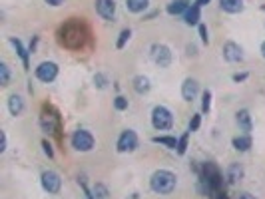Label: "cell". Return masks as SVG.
<instances>
[{"label":"cell","mask_w":265,"mask_h":199,"mask_svg":"<svg viewBox=\"0 0 265 199\" xmlns=\"http://www.w3.org/2000/svg\"><path fill=\"white\" fill-rule=\"evenodd\" d=\"M152 124L156 130H170L174 126V116L168 108L164 106H156L152 112Z\"/></svg>","instance_id":"3957f363"},{"label":"cell","mask_w":265,"mask_h":199,"mask_svg":"<svg viewBox=\"0 0 265 199\" xmlns=\"http://www.w3.org/2000/svg\"><path fill=\"white\" fill-rule=\"evenodd\" d=\"M96 10L104 20H112L116 14V2L114 0H96Z\"/></svg>","instance_id":"9c48e42d"},{"label":"cell","mask_w":265,"mask_h":199,"mask_svg":"<svg viewBox=\"0 0 265 199\" xmlns=\"http://www.w3.org/2000/svg\"><path fill=\"white\" fill-rule=\"evenodd\" d=\"M44 2H48L50 6H60V4L64 2V0H44Z\"/></svg>","instance_id":"e575fe53"},{"label":"cell","mask_w":265,"mask_h":199,"mask_svg":"<svg viewBox=\"0 0 265 199\" xmlns=\"http://www.w3.org/2000/svg\"><path fill=\"white\" fill-rule=\"evenodd\" d=\"M188 137H190V133H184V135L180 137V141H178V153H180V155H184L186 149H188Z\"/></svg>","instance_id":"484cf974"},{"label":"cell","mask_w":265,"mask_h":199,"mask_svg":"<svg viewBox=\"0 0 265 199\" xmlns=\"http://www.w3.org/2000/svg\"><path fill=\"white\" fill-rule=\"evenodd\" d=\"M245 78H247V74H235L233 76V82H243Z\"/></svg>","instance_id":"d590c367"},{"label":"cell","mask_w":265,"mask_h":199,"mask_svg":"<svg viewBox=\"0 0 265 199\" xmlns=\"http://www.w3.org/2000/svg\"><path fill=\"white\" fill-rule=\"evenodd\" d=\"M40 126L44 132L48 133H54L56 128H58V116H50V114H42L40 116Z\"/></svg>","instance_id":"4fadbf2b"},{"label":"cell","mask_w":265,"mask_h":199,"mask_svg":"<svg viewBox=\"0 0 265 199\" xmlns=\"http://www.w3.org/2000/svg\"><path fill=\"white\" fill-rule=\"evenodd\" d=\"M130 36H132V32H130V30H122V32H120V38H118L116 48H118V50H122V48L126 46V42L130 40Z\"/></svg>","instance_id":"d4e9b609"},{"label":"cell","mask_w":265,"mask_h":199,"mask_svg":"<svg viewBox=\"0 0 265 199\" xmlns=\"http://www.w3.org/2000/svg\"><path fill=\"white\" fill-rule=\"evenodd\" d=\"M209 2H211V0H198L196 4H198V6H205V4H209Z\"/></svg>","instance_id":"74e56055"},{"label":"cell","mask_w":265,"mask_h":199,"mask_svg":"<svg viewBox=\"0 0 265 199\" xmlns=\"http://www.w3.org/2000/svg\"><path fill=\"white\" fill-rule=\"evenodd\" d=\"M94 193H96L98 199H108V189H106L102 183H96V185H94Z\"/></svg>","instance_id":"4316f807"},{"label":"cell","mask_w":265,"mask_h":199,"mask_svg":"<svg viewBox=\"0 0 265 199\" xmlns=\"http://www.w3.org/2000/svg\"><path fill=\"white\" fill-rule=\"evenodd\" d=\"M223 58H225L227 62H241V60H243V50H241V46L235 44V42H227V44L223 46Z\"/></svg>","instance_id":"30bf717a"},{"label":"cell","mask_w":265,"mask_h":199,"mask_svg":"<svg viewBox=\"0 0 265 199\" xmlns=\"http://www.w3.org/2000/svg\"><path fill=\"white\" fill-rule=\"evenodd\" d=\"M0 84L2 86L10 84V68L6 64H0Z\"/></svg>","instance_id":"cb8c5ba5"},{"label":"cell","mask_w":265,"mask_h":199,"mask_svg":"<svg viewBox=\"0 0 265 199\" xmlns=\"http://www.w3.org/2000/svg\"><path fill=\"white\" fill-rule=\"evenodd\" d=\"M0 151H6V133L0 132Z\"/></svg>","instance_id":"d6a6232c"},{"label":"cell","mask_w":265,"mask_h":199,"mask_svg":"<svg viewBox=\"0 0 265 199\" xmlns=\"http://www.w3.org/2000/svg\"><path fill=\"white\" fill-rule=\"evenodd\" d=\"M42 147H44V153H46L48 157H54V151H52V145H50V143H48L46 139L42 141Z\"/></svg>","instance_id":"1f68e13d"},{"label":"cell","mask_w":265,"mask_h":199,"mask_svg":"<svg viewBox=\"0 0 265 199\" xmlns=\"http://www.w3.org/2000/svg\"><path fill=\"white\" fill-rule=\"evenodd\" d=\"M261 54H263V58H265V42L261 44Z\"/></svg>","instance_id":"f35d334b"},{"label":"cell","mask_w":265,"mask_h":199,"mask_svg":"<svg viewBox=\"0 0 265 199\" xmlns=\"http://www.w3.org/2000/svg\"><path fill=\"white\" fill-rule=\"evenodd\" d=\"M152 141H154V143H162V145H166V147H170V149H178V141H180V139L170 137V135H158V137H152Z\"/></svg>","instance_id":"7402d4cb"},{"label":"cell","mask_w":265,"mask_h":199,"mask_svg":"<svg viewBox=\"0 0 265 199\" xmlns=\"http://www.w3.org/2000/svg\"><path fill=\"white\" fill-rule=\"evenodd\" d=\"M152 58H154V62H156L160 68H168V66L172 64V52H170V48L164 46V44L152 46Z\"/></svg>","instance_id":"8992f818"},{"label":"cell","mask_w":265,"mask_h":199,"mask_svg":"<svg viewBox=\"0 0 265 199\" xmlns=\"http://www.w3.org/2000/svg\"><path fill=\"white\" fill-rule=\"evenodd\" d=\"M225 177H227L229 183H237V181L243 177V167H241L239 163H231V165L227 167V171H225Z\"/></svg>","instance_id":"2e32d148"},{"label":"cell","mask_w":265,"mask_h":199,"mask_svg":"<svg viewBox=\"0 0 265 199\" xmlns=\"http://www.w3.org/2000/svg\"><path fill=\"white\" fill-rule=\"evenodd\" d=\"M136 147H138V135H136V132L134 130H126L120 135V139H118V151L126 153V151H134Z\"/></svg>","instance_id":"5b68a950"},{"label":"cell","mask_w":265,"mask_h":199,"mask_svg":"<svg viewBox=\"0 0 265 199\" xmlns=\"http://www.w3.org/2000/svg\"><path fill=\"white\" fill-rule=\"evenodd\" d=\"M72 147L78 151H90L94 147V135L86 130H78L72 135Z\"/></svg>","instance_id":"277c9868"},{"label":"cell","mask_w":265,"mask_h":199,"mask_svg":"<svg viewBox=\"0 0 265 199\" xmlns=\"http://www.w3.org/2000/svg\"><path fill=\"white\" fill-rule=\"evenodd\" d=\"M114 106H116V110H120V112H122V110H126V108H128V100H126L124 96H118V98L114 100Z\"/></svg>","instance_id":"f546056e"},{"label":"cell","mask_w":265,"mask_h":199,"mask_svg":"<svg viewBox=\"0 0 265 199\" xmlns=\"http://www.w3.org/2000/svg\"><path fill=\"white\" fill-rule=\"evenodd\" d=\"M237 124L243 132H251V116L247 110H239L237 112Z\"/></svg>","instance_id":"d6986e66"},{"label":"cell","mask_w":265,"mask_h":199,"mask_svg":"<svg viewBox=\"0 0 265 199\" xmlns=\"http://www.w3.org/2000/svg\"><path fill=\"white\" fill-rule=\"evenodd\" d=\"M8 110H10L12 116H20V114L24 112V100H22L20 96L12 94V96L8 98Z\"/></svg>","instance_id":"5bb4252c"},{"label":"cell","mask_w":265,"mask_h":199,"mask_svg":"<svg viewBox=\"0 0 265 199\" xmlns=\"http://www.w3.org/2000/svg\"><path fill=\"white\" fill-rule=\"evenodd\" d=\"M198 92H199V84H198L194 78H188V80L182 84V96H184V100H186V102L196 100Z\"/></svg>","instance_id":"8fae6325"},{"label":"cell","mask_w":265,"mask_h":199,"mask_svg":"<svg viewBox=\"0 0 265 199\" xmlns=\"http://www.w3.org/2000/svg\"><path fill=\"white\" fill-rule=\"evenodd\" d=\"M10 44L16 48V52H18V56L22 58V64H24V68H28V52L24 50V46H22V42L20 40H16V38H10Z\"/></svg>","instance_id":"603a6c76"},{"label":"cell","mask_w":265,"mask_h":199,"mask_svg":"<svg viewBox=\"0 0 265 199\" xmlns=\"http://www.w3.org/2000/svg\"><path fill=\"white\" fill-rule=\"evenodd\" d=\"M186 24L188 26H196L198 22H199V6L198 4H192L188 10H186Z\"/></svg>","instance_id":"e0dca14e"},{"label":"cell","mask_w":265,"mask_h":199,"mask_svg":"<svg viewBox=\"0 0 265 199\" xmlns=\"http://www.w3.org/2000/svg\"><path fill=\"white\" fill-rule=\"evenodd\" d=\"M150 4V0H126V6L130 12H144Z\"/></svg>","instance_id":"ac0fdd59"},{"label":"cell","mask_w":265,"mask_h":199,"mask_svg":"<svg viewBox=\"0 0 265 199\" xmlns=\"http://www.w3.org/2000/svg\"><path fill=\"white\" fill-rule=\"evenodd\" d=\"M56 76H58V66H56L54 62H42V64L36 68V78H38L40 82L50 84V82L56 80Z\"/></svg>","instance_id":"52a82bcc"},{"label":"cell","mask_w":265,"mask_h":199,"mask_svg":"<svg viewBox=\"0 0 265 199\" xmlns=\"http://www.w3.org/2000/svg\"><path fill=\"white\" fill-rule=\"evenodd\" d=\"M134 90L138 94H148L150 92V80L146 76H136L134 78Z\"/></svg>","instance_id":"ffe728a7"},{"label":"cell","mask_w":265,"mask_h":199,"mask_svg":"<svg viewBox=\"0 0 265 199\" xmlns=\"http://www.w3.org/2000/svg\"><path fill=\"white\" fill-rule=\"evenodd\" d=\"M94 82H98V88H104V86H106V80H104L102 74H98V76L94 78Z\"/></svg>","instance_id":"836d02e7"},{"label":"cell","mask_w":265,"mask_h":199,"mask_svg":"<svg viewBox=\"0 0 265 199\" xmlns=\"http://www.w3.org/2000/svg\"><path fill=\"white\" fill-rule=\"evenodd\" d=\"M201 177L207 181V185H209V189H211L213 193L221 191L223 177H221V173H219V169H217V165H215V163L207 161V163L203 165V175H201Z\"/></svg>","instance_id":"7a4b0ae2"},{"label":"cell","mask_w":265,"mask_h":199,"mask_svg":"<svg viewBox=\"0 0 265 199\" xmlns=\"http://www.w3.org/2000/svg\"><path fill=\"white\" fill-rule=\"evenodd\" d=\"M219 4L229 14H237L243 10V0H219Z\"/></svg>","instance_id":"9a60e30c"},{"label":"cell","mask_w":265,"mask_h":199,"mask_svg":"<svg viewBox=\"0 0 265 199\" xmlns=\"http://www.w3.org/2000/svg\"><path fill=\"white\" fill-rule=\"evenodd\" d=\"M233 147L237 151H247L251 147V137L249 135H237V137H233Z\"/></svg>","instance_id":"44dd1931"},{"label":"cell","mask_w":265,"mask_h":199,"mask_svg":"<svg viewBox=\"0 0 265 199\" xmlns=\"http://www.w3.org/2000/svg\"><path fill=\"white\" fill-rule=\"evenodd\" d=\"M176 183H178L176 175H174L172 171H168V169L156 171V173L152 175V179H150V187H152L156 193H160V195L172 193V191L176 189Z\"/></svg>","instance_id":"6da1fadb"},{"label":"cell","mask_w":265,"mask_h":199,"mask_svg":"<svg viewBox=\"0 0 265 199\" xmlns=\"http://www.w3.org/2000/svg\"><path fill=\"white\" fill-rule=\"evenodd\" d=\"M199 126H201V116H199V114H196V116L192 118V122H190V132H198V130H199Z\"/></svg>","instance_id":"f1b7e54d"},{"label":"cell","mask_w":265,"mask_h":199,"mask_svg":"<svg viewBox=\"0 0 265 199\" xmlns=\"http://www.w3.org/2000/svg\"><path fill=\"white\" fill-rule=\"evenodd\" d=\"M209 108H211V92H209V90H205V92H203V104H201V110L207 114V112H209Z\"/></svg>","instance_id":"83f0119b"},{"label":"cell","mask_w":265,"mask_h":199,"mask_svg":"<svg viewBox=\"0 0 265 199\" xmlns=\"http://www.w3.org/2000/svg\"><path fill=\"white\" fill-rule=\"evenodd\" d=\"M199 36H201L203 44H207V42H209V36H207V28H205L203 24H199Z\"/></svg>","instance_id":"4dcf8cb0"},{"label":"cell","mask_w":265,"mask_h":199,"mask_svg":"<svg viewBox=\"0 0 265 199\" xmlns=\"http://www.w3.org/2000/svg\"><path fill=\"white\" fill-rule=\"evenodd\" d=\"M239 199H255V197H253L251 193H241V195H239Z\"/></svg>","instance_id":"8d00e7d4"},{"label":"cell","mask_w":265,"mask_h":199,"mask_svg":"<svg viewBox=\"0 0 265 199\" xmlns=\"http://www.w3.org/2000/svg\"><path fill=\"white\" fill-rule=\"evenodd\" d=\"M190 8V0H172L168 4V14L172 16H178V14H186V10Z\"/></svg>","instance_id":"7c38bea8"},{"label":"cell","mask_w":265,"mask_h":199,"mask_svg":"<svg viewBox=\"0 0 265 199\" xmlns=\"http://www.w3.org/2000/svg\"><path fill=\"white\" fill-rule=\"evenodd\" d=\"M42 187L48 191V193H58L60 187H62V179L56 171H44L42 173Z\"/></svg>","instance_id":"ba28073f"}]
</instances>
